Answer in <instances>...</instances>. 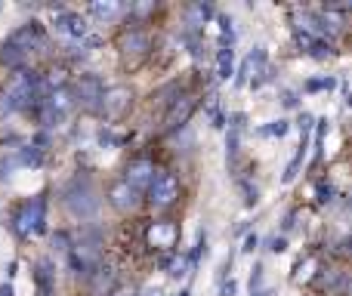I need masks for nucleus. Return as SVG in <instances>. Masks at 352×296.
<instances>
[{
  "label": "nucleus",
  "mask_w": 352,
  "mask_h": 296,
  "mask_svg": "<svg viewBox=\"0 0 352 296\" xmlns=\"http://www.w3.org/2000/svg\"><path fill=\"white\" fill-rule=\"evenodd\" d=\"M65 207L74 219L87 223V219H96L99 213V194L96 185H93L90 176H74L65 185Z\"/></svg>",
  "instance_id": "f257e3e1"
},
{
  "label": "nucleus",
  "mask_w": 352,
  "mask_h": 296,
  "mask_svg": "<svg viewBox=\"0 0 352 296\" xmlns=\"http://www.w3.org/2000/svg\"><path fill=\"white\" fill-rule=\"evenodd\" d=\"M68 260H72V269L78 272V278H84V281L90 278L102 266V235H99V229H87L80 235V241L72 244Z\"/></svg>",
  "instance_id": "f03ea898"
},
{
  "label": "nucleus",
  "mask_w": 352,
  "mask_h": 296,
  "mask_svg": "<svg viewBox=\"0 0 352 296\" xmlns=\"http://www.w3.org/2000/svg\"><path fill=\"white\" fill-rule=\"evenodd\" d=\"M43 223H47V204H43V198H31L12 216V231L19 238H31L37 231H43Z\"/></svg>",
  "instance_id": "7ed1b4c3"
},
{
  "label": "nucleus",
  "mask_w": 352,
  "mask_h": 296,
  "mask_svg": "<svg viewBox=\"0 0 352 296\" xmlns=\"http://www.w3.org/2000/svg\"><path fill=\"white\" fill-rule=\"evenodd\" d=\"M74 102H80L87 111H99V105H102V96H105V84L102 78H96V74H80V80L74 84Z\"/></svg>",
  "instance_id": "20e7f679"
},
{
  "label": "nucleus",
  "mask_w": 352,
  "mask_h": 296,
  "mask_svg": "<svg viewBox=\"0 0 352 296\" xmlns=\"http://www.w3.org/2000/svg\"><path fill=\"white\" fill-rule=\"evenodd\" d=\"M148 192V201H152L155 207H170L176 198H179V182H176V176L173 173H155V179H152V185L146 188Z\"/></svg>",
  "instance_id": "39448f33"
},
{
  "label": "nucleus",
  "mask_w": 352,
  "mask_h": 296,
  "mask_svg": "<svg viewBox=\"0 0 352 296\" xmlns=\"http://www.w3.org/2000/svg\"><path fill=\"white\" fill-rule=\"evenodd\" d=\"M56 31L65 34L72 43H78V41L87 37V22H84V16H78V12L56 6Z\"/></svg>",
  "instance_id": "423d86ee"
},
{
  "label": "nucleus",
  "mask_w": 352,
  "mask_h": 296,
  "mask_svg": "<svg viewBox=\"0 0 352 296\" xmlns=\"http://www.w3.org/2000/svg\"><path fill=\"white\" fill-rule=\"evenodd\" d=\"M130 105V87H109L102 96V105H99V111H102L109 121H115V117L124 115V109Z\"/></svg>",
  "instance_id": "0eeeda50"
},
{
  "label": "nucleus",
  "mask_w": 352,
  "mask_h": 296,
  "mask_svg": "<svg viewBox=\"0 0 352 296\" xmlns=\"http://www.w3.org/2000/svg\"><path fill=\"white\" fill-rule=\"evenodd\" d=\"M155 173H158V170H155L152 161H133L127 167V176H124V182H127V185L133 188L136 194H140V192H146V188L152 185Z\"/></svg>",
  "instance_id": "6e6552de"
},
{
  "label": "nucleus",
  "mask_w": 352,
  "mask_h": 296,
  "mask_svg": "<svg viewBox=\"0 0 352 296\" xmlns=\"http://www.w3.org/2000/svg\"><path fill=\"white\" fill-rule=\"evenodd\" d=\"M87 281H90L93 296H111L115 293V287H118V272L111 266H99Z\"/></svg>",
  "instance_id": "1a4fd4ad"
},
{
  "label": "nucleus",
  "mask_w": 352,
  "mask_h": 296,
  "mask_svg": "<svg viewBox=\"0 0 352 296\" xmlns=\"http://www.w3.org/2000/svg\"><path fill=\"white\" fill-rule=\"evenodd\" d=\"M176 238H179V229H176L173 223H155L152 229H148V244L158 250L176 247Z\"/></svg>",
  "instance_id": "9d476101"
},
{
  "label": "nucleus",
  "mask_w": 352,
  "mask_h": 296,
  "mask_svg": "<svg viewBox=\"0 0 352 296\" xmlns=\"http://www.w3.org/2000/svg\"><path fill=\"white\" fill-rule=\"evenodd\" d=\"M109 201H111V207H115V210H121V213H127V210H133L136 204H140V194L133 192V188L127 185V182H115V185H111V192H109Z\"/></svg>",
  "instance_id": "9b49d317"
},
{
  "label": "nucleus",
  "mask_w": 352,
  "mask_h": 296,
  "mask_svg": "<svg viewBox=\"0 0 352 296\" xmlns=\"http://www.w3.org/2000/svg\"><path fill=\"white\" fill-rule=\"evenodd\" d=\"M146 49H152V37L146 34V31H140V28H133V31H124V37H121V53L124 56H130V53H146Z\"/></svg>",
  "instance_id": "f8f14e48"
},
{
  "label": "nucleus",
  "mask_w": 352,
  "mask_h": 296,
  "mask_svg": "<svg viewBox=\"0 0 352 296\" xmlns=\"http://www.w3.org/2000/svg\"><path fill=\"white\" fill-rule=\"evenodd\" d=\"M210 16H213V3H207V0L188 6V10H186V28H188V34H192V31H198L201 25L210 22Z\"/></svg>",
  "instance_id": "ddd939ff"
},
{
  "label": "nucleus",
  "mask_w": 352,
  "mask_h": 296,
  "mask_svg": "<svg viewBox=\"0 0 352 296\" xmlns=\"http://www.w3.org/2000/svg\"><path fill=\"white\" fill-rule=\"evenodd\" d=\"M192 109H195L192 99H176V102L170 105V111H167V130L182 127V124L188 121V115H192Z\"/></svg>",
  "instance_id": "4468645a"
},
{
  "label": "nucleus",
  "mask_w": 352,
  "mask_h": 296,
  "mask_svg": "<svg viewBox=\"0 0 352 296\" xmlns=\"http://www.w3.org/2000/svg\"><path fill=\"white\" fill-rule=\"evenodd\" d=\"M161 269H164L170 278H186V275L192 272V266H188V256H186V253L164 256V260H161Z\"/></svg>",
  "instance_id": "2eb2a0df"
},
{
  "label": "nucleus",
  "mask_w": 352,
  "mask_h": 296,
  "mask_svg": "<svg viewBox=\"0 0 352 296\" xmlns=\"http://www.w3.org/2000/svg\"><path fill=\"white\" fill-rule=\"evenodd\" d=\"M235 74V49H217V78L229 80Z\"/></svg>",
  "instance_id": "dca6fc26"
},
{
  "label": "nucleus",
  "mask_w": 352,
  "mask_h": 296,
  "mask_svg": "<svg viewBox=\"0 0 352 296\" xmlns=\"http://www.w3.org/2000/svg\"><path fill=\"white\" fill-rule=\"evenodd\" d=\"M121 10L124 6L121 3H90V16H96L99 22H109V19H115V16H121Z\"/></svg>",
  "instance_id": "f3484780"
},
{
  "label": "nucleus",
  "mask_w": 352,
  "mask_h": 296,
  "mask_svg": "<svg viewBox=\"0 0 352 296\" xmlns=\"http://www.w3.org/2000/svg\"><path fill=\"white\" fill-rule=\"evenodd\" d=\"M238 155H241V130H238V127H229V136H226V157H229L232 167H235Z\"/></svg>",
  "instance_id": "a211bd4d"
},
{
  "label": "nucleus",
  "mask_w": 352,
  "mask_h": 296,
  "mask_svg": "<svg viewBox=\"0 0 352 296\" xmlns=\"http://www.w3.org/2000/svg\"><path fill=\"white\" fill-rule=\"evenodd\" d=\"M0 59H3L10 68H19V71H22V65H25V59H28V53L16 49L12 43H3V53H0Z\"/></svg>",
  "instance_id": "6ab92c4d"
},
{
  "label": "nucleus",
  "mask_w": 352,
  "mask_h": 296,
  "mask_svg": "<svg viewBox=\"0 0 352 296\" xmlns=\"http://www.w3.org/2000/svg\"><path fill=\"white\" fill-rule=\"evenodd\" d=\"M201 253H207V229H198V238H195V247H192V253H186L188 256V266H198V260H201Z\"/></svg>",
  "instance_id": "aec40b11"
},
{
  "label": "nucleus",
  "mask_w": 352,
  "mask_h": 296,
  "mask_svg": "<svg viewBox=\"0 0 352 296\" xmlns=\"http://www.w3.org/2000/svg\"><path fill=\"white\" fill-rule=\"evenodd\" d=\"M287 130H291V124H287L285 117H278V121H272L269 127H260L256 133H260V136H278V139H281V136H287Z\"/></svg>",
  "instance_id": "412c9836"
},
{
  "label": "nucleus",
  "mask_w": 352,
  "mask_h": 296,
  "mask_svg": "<svg viewBox=\"0 0 352 296\" xmlns=\"http://www.w3.org/2000/svg\"><path fill=\"white\" fill-rule=\"evenodd\" d=\"M337 80L334 78H312L306 80V93H318V90H334Z\"/></svg>",
  "instance_id": "4be33fe9"
},
{
  "label": "nucleus",
  "mask_w": 352,
  "mask_h": 296,
  "mask_svg": "<svg viewBox=\"0 0 352 296\" xmlns=\"http://www.w3.org/2000/svg\"><path fill=\"white\" fill-rule=\"evenodd\" d=\"M241 192H244V204H248V207L260 204V188H256V185H250V182L241 179Z\"/></svg>",
  "instance_id": "5701e85b"
},
{
  "label": "nucleus",
  "mask_w": 352,
  "mask_h": 296,
  "mask_svg": "<svg viewBox=\"0 0 352 296\" xmlns=\"http://www.w3.org/2000/svg\"><path fill=\"white\" fill-rule=\"evenodd\" d=\"M306 53H309L312 59H328V56L334 53V49H331V43H324V41H316V43H312V47H309V49H306Z\"/></svg>",
  "instance_id": "b1692460"
},
{
  "label": "nucleus",
  "mask_w": 352,
  "mask_h": 296,
  "mask_svg": "<svg viewBox=\"0 0 352 296\" xmlns=\"http://www.w3.org/2000/svg\"><path fill=\"white\" fill-rule=\"evenodd\" d=\"M316 194H318V204H328V201H334V188H331L328 179H318Z\"/></svg>",
  "instance_id": "393cba45"
},
{
  "label": "nucleus",
  "mask_w": 352,
  "mask_h": 296,
  "mask_svg": "<svg viewBox=\"0 0 352 296\" xmlns=\"http://www.w3.org/2000/svg\"><path fill=\"white\" fill-rule=\"evenodd\" d=\"M263 291V262H254V269H250V293Z\"/></svg>",
  "instance_id": "a878e982"
},
{
  "label": "nucleus",
  "mask_w": 352,
  "mask_h": 296,
  "mask_svg": "<svg viewBox=\"0 0 352 296\" xmlns=\"http://www.w3.org/2000/svg\"><path fill=\"white\" fill-rule=\"evenodd\" d=\"M297 127H300V136H309L312 127H316V117H312L309 111H303V115H300V121H297Z\"/></svg>",
  "instance_id": "bb28decb"
},
{
  "label": "nucleus",
  "mask_w": 352,
  "mask_h": 296,
  "mask_svg": "<svg viewBox=\"0 0 352 296\" xmlns=\"http://www.w3.org/2000/svg\"><path fill=\"white\" fill-rule=\"evenodd\" d=\"M232 266H235V250H229V256H226L223 266H219V281L232 278Z\"/></svg>",
  "instance_id": "cd10ccee"
},
{
  "label": "nucleus",
  "mask_w": 352,
  "mask_h": 296,
  "mask_svg": "<svg viewBox=\"0 0 352 296\" xmlns=\"http://www.w3.org/2000/svg\"><path fill=\"white\" fill-rule=\"evenodd\" d=\"M53 247L56 250H72V235H68V231H56V235H53Z\"/></svg>",
  "instance_id": "c85d7f7f"
},
{
  "label": "nucleus",
  "mask_w": 352,
  "mask_h": 296,
  "mask_svg": "<svg viewBox=\"0 0 352 296\" xmlns=\"http://www.w3.org/2000/svg\"><path fill=\"white\" fill-rule=\"evenodd\" d=\"M266 247L269 250H272V253H285V250H287V238L285 235H275V238H269V241H266Z\"/></svg>",
  "instance_id": "c756f323"
},
{
  "label": "nucleus",
  "mask_w": 352,
  "mask_h": 296,
  "mask_svg": "<svg viewBox=\"0 0 352 296\" xmlns=\"http://www.w3.org/2000/svg\"><path fill=\"white\" fill-rule=\"evenodd\" d=\"M121 136H115L111 130H99V146H121Z\"/></svg>",
  "instance_id": "7c9ffc66"
},
{
  "label": "nucleus",
  "mask_w": 352,
  "mask_h": 296,
  "mask_svg": "<svg viewBox=\"0 0 352 296\" xmlns=\"http://www.w3.org/2000/svg\"><path fill=\"white\" fill-rule=\"evenodd\" d=\"M235 293H238V281L235 278L219 281V296H235Z\"/></svg>",
  "instance_id": "2f4dec72"
},
{
  "label": "nucleus",
  "mask_w": 352,
  "mask_h": 296,
  "mask_svg": "<svg viewBox=\"0 0 352 296\" xmlns=\"http://www.w3.org/2000/svg\"><path fill=\"white\" fill-rule=\"evenodd\" d=\"M281 102H285L287 109H297L300 99H297V93H294V90H285V93H281Z\"/></svg>",
  "instance_id": "473e14b6"
},
{
  "label": "nucleus",
  "mask_w": 352,
  "mask_h": 296,
  "mask_svg": "<svg viewBox=\"0 0 352 296\" xmlns=\"http://www.w3.org/2000/svg\"><path fill=\"white\" fill-rule=\"evenodd\" d=\"M256 247H260V238H256V235H248V238H244V253H254V250Z\"/></svg>",
  "instance_id": "72a5a7b5"
},
{
  "label": "nucleus",
  "mask_w": 352,
  "mask_h": 296,
  "mask_svg": "<svg viewBox=\"0 0 352 296\" xmlns=\"http://www.w3.org/2000/svg\"><path fill=\"white\" fill-rule=\"evenodd\" d=\"M142 296H164V293H161V287H146Z\"/></svg>",
  "instance_id": "f704fd0d"
},
{
  "label": "nucleus",
  "mask_w": 352,
  "mask_h": 296,
  "mask_svg": "<svg viewBox=\"0 0 352 296\" xmlns=\"http://www.w3.org/2000/svg\"><path fill=\"white\" fill-rule=\"evenodd\" d=\"M294 225H297V216H294V213H291V216H287V219H285V231H291V229H294Z\"/></svg>",
  "instance_id": "c9c22d12"
},
{
  "label": "nucleus",
  "mask_w": 352,
  "mask_h": 296,
  "mask_svg": "<svg viewBox=\"0 0 352 296\" xmlns=\"http://www.w3.org/2000/svg\"><path fill=\"white\" fill-rule=\"evenodd\" d=\"M250 296H275V291H266V287H263V291H256V293H250Z\"/></svg>",
  "instance_id": "e433bc0d"
},
{
  "label": "nucleus",
  "mask_w": 352,
  "mask_h": 296,
  "mask_svg": "<svg viewBox=\"0 0 352 296\" xmlns=\"http://www.w3.org/2000/svg\"><path fill=\"white\" fill-rule=\"evenodd\" d=\"M0 296H12V291H10V287H3V291H0Z\"/></svg>",
  "instance_id": "4c0bfd02"
},
{
  "label": "nucleus",
  "mask_w": 352,
  "mask_h": 296,
  "mask_svg": "<svg viewBox=\"0 0 352 296\" xmlns=\"http://www.w3.org/2000/svg\"><path fill=\"white\" fill-rule=\"evenodd\" d=\"M179 296H192V293H188V291H182V293H179Z\"/></svg>",
  "instance_id": "58836bf2"
}]
</instances>
